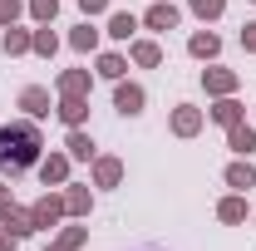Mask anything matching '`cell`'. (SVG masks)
<instances>
[{"label": "cell", "instance_id": "12", "mask_svg": "<svg viewBox=\"0 0 256 251\" xmlns=\"http://www.w3.org/2000/svg\"><path fill=\"white\" fill-rule=\"evenodd\" d=\"M0 226H10L15 236H34V217H30V207H20V202L0 207Z\"/></svg>", "mask_w": 256, "mask_h": 251}, {"label": "cell", "instance_id": "25", "mask_svg": "<svg viewBox=\"0 0 256 251\" xmlns=\"http://www.w3.org/2000/svg\"><path fill=\"white\" fill-rule=\"evenodd\" d=\"M98 34H104V30H94V25L84 20V25H74V30H69V44H74L79 54H89V50H98Z\"/></svg>", "mask_w": 256, "mask_h": 251}, {"label": "cell", "instance_id": "14", "mask_svg": "<svg viewBox=\"0 0 256 251\" xmlns=\"http://www.w3.org/2000/svg\"><path fill=\"white\" fill-rule=\"evenodd\" d=\"M138 25H143V20H138L133 10H114V15H108V30H104V34H108V40H124V44H128V40H138Z\"/></svg>", "mask_w": 256, "mask_h": 251}, {"label": "cell", "instance_id": "22", "mask_svg": "<svg viewBox=\"0 0 256 251\" xmlns=\"http://www.w3.org/2000/svg\"><path fill=\"white\" fill-rule=\"evenodd\" d=\"M217 217H222L226 226L246 222V197H242V192H232V197H222V202H217Z\"/></svg>", "mask_w": 256, "mask_h": 251}, {"label": "cell", "instance_id": "9", "mask_svg": "<svg viewBox=\"0 0 256 251\" xmlns=\"http://www.w3.org/2000/svg\"><path fill=\"white\" fill-rule=\"evenodd\" d=\"M172 133H178V138H197V133H202V108H197V104H178V108H172Z\"/></svg>", "mask_w": 256, "mask_h": 251}, {"label": "cell", "instance_id": "20", "mask_svg": "<svg viewBox=\"0 0 256 251\" xmlns=\"http://www.w3.org/2000/svg\"><path fill=\"white\" fill-rule=\"evenodd\" d=\"M54 114H60L64 128H84V118H89V98H60Z\"/></svg>", "mask_w": 256, "mask_h": 251}, {"label": "cell", "instance_id": "28", "mask_svg": "<svg viewBox=\"0 0 256 251\" xmlns=\"http://www.w3.org/2000/svg\"><path fill=\"white\" fill-rule=\"evenodd\" d=\"M25 10H30V15H34V20H40V25H50V20L60 15V0H30Z\"/></svg>", "mask_w": 256, "mask_h": 251}, {"label": "cell", "instance_id": "11", "mask_svg": "<svg viewBox=\"0 0 256 251\" xmlns=\"http://www.w3.org/2000/svg\"><path fill=\"white\" fill-rule=\"evenodd\" d=\"M128 60L138 64V69H158L162 64V44L158 40H128Z\"/></svg>", "mask_w": 256, "mask_h": 251}, {"label": "cell", "instance_id": "4", "mask_svg": "<svg viewBox=\"0 0 256 251\" xmlns=\"http://www.w3.org/2000/svg\"><path fill=\"white\" fill-rule=\"evenodd\" d=\"M143 104H148L143 84H128V79H118V84H114V108H118L124 118H138V114H143Z\"/></svg>", "mask_w": 256, "mask_h": 251}, {"label": "cell", "instance_id": "27", "mask_svg": "<svg viewBox=\"0 0 256 251\" xmlns=\"http://www.w3.org/2000/svg\"><path fill=\"white\" fill-rule=\"evenodd\" d=\"M188 10L197 15V20H222L226 0H188Z\"/></svg>", "mask_w": 256, "mask_h": 251}, {"label": "cell", "instance_id": "13", "mask_svg": "<svg viewBox=\"0 0 256 251\" xmlns=\"http://www.w3.org/2000/svg\"><path fill=\"white\" fill-rule=\"evenodd\" d=\"M226 148H232L236 158H252V153H256V128L246 124V118H242V124H232V128H226Z\"/></svg>", "mask_w": 256, "mask_h": 251}, {"label": "cell", "instance_id": "31", "mask_svg": "<svg viewBox=\"0 0 256 251\" xmlns=\"http://www.w3.org/2000/svg\"><path fill=\"white\" fill-rule=\"evenodd\" d=\"M79 10H84V20H94V15L108 10V0H79Z\"/></svg>", "mask_w": 256, "mask_h": 251}, {"label": "cell", "instance_id": "30", "mask_svg": "<svg viewBox=\"0 0 256 251\" xmlns=\"http://www.w3.org/2000/svg\"><path fill=\"white\" fill-rule=\"evenodd\" d=\"M242 50H246V54H256V20H246V25H242Z\"/></svg>", "mask_w": 256, "mask_h": 251}, {"label": "cell", "instance_id": "10", "mask_svg": "<svg viewBox=\"0 0 256 251\" xmlns=\"http://www.w3.org/2000/svg\"><path fill=\"white\" fill-rule=\"evenodd\" d=\"M94 212V192L79 182H64V217H89Z\"/></svg>", "mask_w": 256, "mask_h": 251}, {"label": "cell", "instance_id": "33", "mask_svg": "<svg viewBox=\"0 0 256 251\" xmlns=\"http://www.w3.org/2000/svg\"><path fill=\"white\" fill-rule=\"evenodd\" d=\"M15 197H10V182H0V207H10Z\"/></svg>", "mask_w": 256, "mask_h": 251}, {"label": "cell", "instance_id": "3", "mask_svg": "<svg viewBox=\"0 0 256 251\" xmlns=\"http://www.w3.org/2000/svg\"><path fill=\"white\" fill-rule=\"evenodd\" d=\"M143 25H148L153 34H168V30H178V25H182V10H178L172 0H158V5H148V10H143Z\"/></svg>", "mask_w": 256, "mask_h": 251}, {"label": "cell", "instance_id": "5", "mask_svg": "<svg viewBox=\"0 0 256 251\" xmlns=\"http://www.w3.org/2000/svg\"><path fill=\"white\" fill-rule=\"evenodd\" d=\"M54 89H60V98H89V89H94V74H89V69H60Z\"/></svg>", "mask_w": 256, "mask_h": 251}, {"label": "cell", "instance_id": "21", "mask_svg": "<svg viewBox=\"0 0 256 251\" xmlns=\"http://www.w3.org/2000/svg\"><path fill=\"white\" fill-rule=\"evenodd\" d=\"M30 34H34V30H20V25H10V30H5V40H0V50H5L10 60H20V54H30Z\"/></svg>", "mask_w": 256, "mask_h": 251}, {"label": "cell", "instance_id": "29", "mask_svg": "<svg viewBox=\"0 0 256 251\" xmlns=\"http://www.w3.org/2000/svg\"><path fill=\"white\" fill-rule=\"evenodd\" d=\"M20 15H25V0H0V30H10Z\"/></svg>", "mask_w": 256, "mask_h": 251}, {"label": "cell", "instance_id": "26", "mask_svg": "<svg viewBox=\"0 0 256 251\" xmlns=\"http://www.w3.org/2000/svg\"><path fill=\"white\" fill-rule=\"evenodd\" d=\"M124 69H128V60L124 54H114V50H108V54H98V79H114V84H118V79H124Z\"/></svg>", "mask_w": 256, "mask_h": 251}, {"label": "cell", "instance_id": "17", "mask_svg": "<svg viewBox=\"0 0 256 251\" xmlns=\"http://www.w3.org/2000/svg\"><path fill=\"white\" fill-rule=\"evenodd\" d=\"M124 182V158H94V188H118Z\"/></svg>", "mask_w": 256, "mask_h": 251}, {"label": "cell", "instance_id": "6", "mask_svg": "<svg viewBox=\"0 0 256 251\" xmlns=\"http://www.w3.org/2000/svg\"><path fill=\"white\" fill-rule=\"evenodd\" d=\"M236 84H242V74H236V69H222V64L202 69V89H207L212 98H222V94H236Z\"/></svg>", "mask_w": 256, "mask_h": 251}, {"label": "cell", "instance_id": "16", "mask_svg": "<svg viewBox=\"0 0 256 251\" xmlns=\"http://www.w3.org/2000/svg\"><path fill=\"white\" fill-rule=\"evenodd\" d=\"M207 114H212V124L232 128V124H242V118H246V104H236L232 94H222L217 104H212V108H207Z\"/></svg>", "mask_w": 256, "mask_h": 251}, {"label": "cell", "instance_id": "1", "mask_svg": "<svg viewBox=\"0 0 256 251\" xmlns=\"http://www.w3.org/2000/svg\"><path fill=\"white\" fill-rule=\"evenodd\" d=\"M40 158H44V138H40L34 118H20V124H0V172L20 178V172L40 168Z\"/></svg>", "mask_w": 256, "mask_h": 251}, {"label": "cell", "instance_id": "8", "mask_svg": "<svg viewBox=\"0 0 256 251\" xmlns=\"http://www.w3.org/2000/svg\"><path fill=\"white\" fill-rule=\"evenodd\" d=\"M20 108H25V118H50L54 114V104H50V89H40V84H30V89H20Z\"/></svg>", "mask_w": 256, "mask_h": 251}, {"label": "cell", "instance_id": "19", "mask_svg": "<svg viewBox=\"0 0 256 251\" xmlns=\"http://www.w3.org/2000/svg\"><path fill=\"white\" fill-rule=\"evenodd\" d=\"M188 54H192V60H207V64H212L217 54H222V40H217L212 30H197V34L188 40Z\"/></svg>", "mask_w": 256, "mask_h": 251}, {"label": "cell", "instance_id": "32", "mask_svg": "<svg viewBox=\"0 0 256 251\" xmlns=\"http://www.w3.org/2000/svg\"><path fill=\"white\" fill-rule=\"evenodd\" d=\"M15 242H20V236H15L10 226H0V251H15Z\"/></svg>", "mask_w": 256, "mask_h": 251}, {"label": "cell", "instance_id": "24", "mask_svg": "<svg viewBox=\"0 0 256 251\" xmlns=\"http://www.w3.org/2000/svg\"><path fill=\"white\" fill-rule=\"evenodd\" d=\"M54 50H60V34L50 30V25H40V30L30 34V54H40V60H50Z\"/></svg>", "mask_w": 256, "mask_h": 251}, {"label": "cell", "instance_id": "18", "mask_svg": "<svg viewBox=\"0 0 256 251\" xmlns=\"http://www.w3.org/2000/svg\"><path fill=\"white\" fill-rule=\"evenodd\" d=\"M64 153L74 158V162H94V138H89V133H84V128H69V138H64Z\"/></svg>", "mask_w": 256, "mask_h": 251}, {"label": "cell", "instance_id": "7", "mask_svg": "<svg viewBox=\"0 0 256 251\" xmlns=\"http://www.w3.org/2000/svg\"><path fill=\"white\" fill-rule=\"evenodd\" d=\"M69 162H74L69 153H44L40 158V182L44 188H64L69 182Z\"/></svg>", "mask_w": 256, "mask_h": 251}, {"label": "cell", "instance_id": "15", "mask_svg": "<svg viewBox=\"0 0 256 251\" xmlns=\"http://www.w3.org/2000/svg\"><path fill=\"white\" fill-rule=\"evenodd\" d=\"M222 178H226V188H232V192H252V188H256V168H252V158H236Z\"/></svg>", "mask_w": 256, "mask_h": 251}, {"label": "cell", "instance_id": "23", "mask_svg": "<svg viewBox=\"0 0 256 251\" xmlns=\"http://www.w3.org/2000/svg\"><path fill=\"white\" fill-rule=\"evenodd\" d=\"M84 242H89V226H64V232H60L44 251H79Z\"/></svg>", "mask_w": 256, "mask_h": 251}, {"label": "cell", "instance_id": "34", "mask_svg": "<svg viewBox=\"0 0 256 251\" xmlns=\"http://www.w3.org/2000/svg\"><path fill=\"white\" fill-rule=\"evenodd\" d=\"M252 5H256V0H252Z\"/></svg>", "mask_w": 256, "mask_h": 251}, {"label": "cell", "instance_id": "2", "mask_svg": "<svg viewBox=\"0 0 256 251\" xmlns=\"http://www.w3.org/2000/svg\"><path fill=\"white\" fill-rule=\"evenodd\" d=\"M30 217H34V232H54V226L64 222V192H44V197L30 207Z\"/></svg>", "mask_w": 256, "mask_h": 251}]
</instances>
